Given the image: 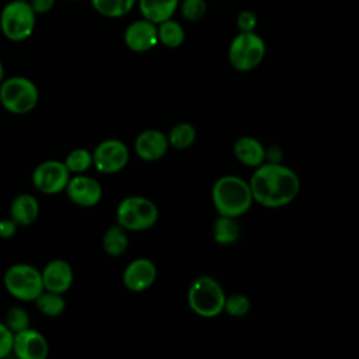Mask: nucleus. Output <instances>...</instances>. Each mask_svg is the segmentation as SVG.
Instances as JSON below:
<instances>
[{"label": "nucleus", "mask_w": 359, "mask_h": 359, "mask_svg": "<svg viewBox=\"0 0 359 359\" xmlns=\"http://www.w3.org/2000/svg\"><path fill=\"white\" fill-rule=\"evenodd\" d=\"M248 182L254 202L271 209L289 205L300 191L297 174L280 163L268 161L255 167Z\"/></svg>", "instance_id": "obj_1"}, {"label": "nucleus", "mask_w": 359, "mask_h": 359, "mask_svg": "<svg viewBox=\"0 0 359 359\" xmlns=\"http://www.w3.org/2000/svg\"><path fill=\"white\" fill-rule=\"evenodd\" d=\"M250 182L238 175H223L212 187V202L220 216L237 219L252 205Z\"/></svg>", "instance_id": "obj_2"}, {"label": "nucleus", "mask_w": 359, "mask_h": 359, "mask_svg": "<svg viewBox=\"0 0 359 359\" xmlns=\"http://www.w3.org/2000/svg\"><path fill=\"white\" fill-rule=\"evenodd\" d=\"M187 297L191 310L203 318L217 317L223 311L226 300L223 287L212 276H199L194 279Z\"/></svg>", "instance_id": "obj_3"}, {"label": "nucleus", "mask_w": 359, "mask_h": 359, "mask_svg": "<svg viewBox=\"0 0 359 359\" xmlns=\"http://www.w3.org/2000/svg\"><path fill=\"white\" fill-rule=\"evenodd\" d=\"M36 14L28 0H10L0 11L1 35L11 42L28 39L35 29Z\"/></svg>", "instance_id": "obj_4"}, {"label": "nucleus", "mask_w": 359, "mask_h": 359, "mask_svg": "<svg viewBox=\"0 0 359 359\" xmlns=\"http://www.w3.org/2000/svg\"><path fill=\"white\" fill-rule=\"evenodd\" d=\"M39 100L35 83L22 76H13L0 83V102L3 108L14 115L31 112Z\"/></svg>", "instance_id": "obj_5"}, {"label": "nucleus", "mask_w": 359, "mask_h": 359, "mask_svg": "<svg viewBox=\"0 0 359 359\" xmlns=\"http://www.w3.org/2000/svg\"><path fill=\"white\" fill-rule=\"evenodd\" d=\"M158 209L144 196L123 198L116 208V223L129 231H143L156 224Z\"/></svg>", "instance_id": "obj_6"}, {"label": "nucleus", "mask_w": 359, "mask_h": 359, "mask_svg": "<svg viewBox=\"0 0 359 359\" xmlns=\"http://www.w3.org/2000/svg\"><path fill=\"white\" fill-rule=\"evenodd\" d=\"M266 45L255 31L238 32L229 46V62L238 72L255 69L265 56Z\"/></svg>", "instance_id": "obj_7"}, {"label": "nucleus", "mask_w": 359, "mask_h": 359, "mask_svg": "<svg viewBox=\"0 0 359 359\" xmlns=\"http://www.w3.org/2000/svg\"><path fill=\"white\" fill-rule=\"evenodd\" d=\"M6 290L21 302H34L43 290L41 271L29 264H14L4 273Z\"/></svg>", "instance_id": "obj_8"}, {"label": "nucleus", "mask_w": 359, "mask_h": 359, "mask_svg": "<svg viewBox=\"0 0 359 359\" xmlns=\"http://www.w3.org/2000/svg\"><path fill=\"white\" fill-rule=\"evenodd\" d=\"M70 180V171L63 161L46 160L38 164L32 172L34 187L46 195H55L66 189Z\"/></svg>", "instance_id": "obj_9"}, {"label": "nucleus", "mask_w": 359, "mask_h": 359, "mask_svg": "<svg viewBox=\"0 0 359 359\" xmlns=\"http://www.w3.org/2000/svg\"><path fill=\"white\" fill-rule=\"evenodd\" d=\"M129 161L128 146L118 139H107L98 143L93 151V165L102 174H115Z\"/></svg>", "instance_id": "obj_10"}, {"label": "nucleus", "mask_w": 359, "mask_h": 359, "mask_svg": "<svg viewBox=\"0 0 359 359\" xmlns=\"http://www.w3.org/2000/svg\"><path fill=\"white\" fill-rule=\"evenodd\" d=\"M65 191L67 198L81 208L95 206L102 198L101 184L95 178L83 174H76L70 178Z\"/></svg>", "instance_id": "obj_11"}, {"label": "nucleus", "mask_w": 359, "mask_h": 359, "mask_svg": "<svg viewBox=\"0 0 359 359\" xmlns=\"http://www.w3.org/2000/svg\"><path fill=\"white\" fill-rule=\"evenodd\" d=\"M123 42L132 52L137 53L153 49L158 43L157 24L143 17L132 21L123 32Z\"/></svg>", "instance_id": "obj_12"}, {"label": "nucleus", "mask_w": 359, "mask_h": 359, "mask_svg": "<svg viewBox=\"0 0 359 359\" xmlns=\"http://www.w3.org/2000/svg\"><path fill=\"white\" fill-rule=\"evenodd\" d=\"M13 353L18 359H45L49 353V345L39 331L28 327L14 334Z\"/></svg>", "instance_id": "obj_13"}, {"label": "nucleus", "mask_w": 359, "mask_h": 359, "mask_svg": "<svg viewBox=\"0 0 359 359\" xmlns=\"http://www.w3.org/2000/svg\"><path fill=\"white\" fill-rule=\"evenodd\" d=\"M156 278V265L149 258H136L126 265L122 282L130 292H143L154 283Z\"/></svg>", "instance_id": "obj_14"}, {"label": "nucleus", "mask_w": 359, "mask_h": 359, "mask_svg": "<svg viewBox=\"0 0 359 359\" xmlns=\"http://www.w3.org/2000/svg\"><path fill=\"white\" fill-rule=\"evenodd\" d=\"M42 285L45 290L55 293H65L73 283V269L65 259L55 258L49 261L41 271Z\"/></svg>", "instance_id": "obj_15"}, {"label": "nucleus", "mask_w": 359, "mask_h": 359, "mask_svg": "<svg viewBox=\"0 0 359 359\" xmlns=\"http://www.w3.org/2000/svg\"><path fill=\"white\" fill-rule=\"evenodd\" d=\"M170 143L167 135L157 129H147L135 139V151L144 161H157L168 150Z\"/></svg>", "instance_id": "obj_16"}, {"label": "nucleus", "mask_w": 359, "mask_h": 359, "mask_svg": "<svg viewBox=\"0 0 359 359\" xmlns=\"http://www.w3.org/2000/svg\"><path fill=\"white\" fill-rule=\"evenodd\" d=\"M236 158L247 167H258L266 160V149L252 136H241L233 147Z\"/></svg>", "instance_id": "obj_17"}, {"label": "nucleus", "mask_w": 359, "mask_h": 359, "mask_svg": "<svg viewBox=\"0 0 359 359\" xmlns=\"http://www.w3.org/2000/svg\"><path fill=\"white\" fill-rule=\"evenodd\" d=\"M39 215V203L36 198L31 194L17 195L10 205V219H13L17 226L27 227L32 224Z\"/></svg>", "instance_id": "obj_18"}, {"label": "nucleus", "mask_w": 359, "mask_h": 359, "mask_svg": "<svg viewBox=\"0 0 359 359\" xmlns=\"http://www.w3.org/2000/svg\"><path fill=\"white\" fill-rule=\"evenodd\" d=\"M140 15L154 24H160L175 14L180 0H137Z\"/></svg>", "instance_id": "obj_19"}, {"label": "nucleus", "mask_w": 359, "mask_h": 359, "mask_svg": "<svg viewBox=\"0 0 359 359\" xmlns=\"http://www.w3.org/2000/svg\"><path fill=\"white\" fill-rule=\"evenodd\" d=\"M240 237V227L234 217L220 216L213 224V238L220 245L234 244Z\"/></svg>", "instance_id": "obj_20"}, {"label": "nucleus", "mask_w": 359, "mask_h": 359, "mask_svg": "<svg viewBox=\"0 0 359 359\" xmlns=\"http://www.w3.org/2000/svg\"><path fill=\"white\" fill-rule=\"evenodd\" d=\"M129 245L126 230L118 223L111 226L102 237V248L111 257L122 255Z\"/></svg>", "instance_id": "obj_21"}, {"label": "nucleus", "mask_w": 359, "mask_h": 359, "mask_svg": "<svg viewBox=\"0 0 359 359\" xmlns=\"http://www.w3.org/2000/svg\"><path fill=\"white\" fill-rule=\"evenodd\" d=\"M157 35L158 42L171 49L181 46L182 42L185 41V31L182 25L172 18H168L157 24Z\"/></svg>", "instance_id": "obj_22"}, {"label": "nucleus", "mask_w": 359, "mask_h": 359, "mask_svg": "<svg viewBox=\"0 0 359 359\" xmlns=\"http://www.w3.org/2000/svg\"><path fill=\"white\" fill-rule=\"evenodd\" d=\"M137 0H90L93 8L107 18H121L132 11Z\"/></svg>", "instance_id": "obj_23"}, {"label": "nucleus", "mask_w": 359, "mask_h": 359, "mask_svg": "<svg viewBox=\"0 0 359 359\" xmlns=\"http://www.w3.org/2000/svg\"><path fill=\"white\" fill-rule=\"evenodd\" d=\"M34 302L39 313L46 317H57L65 311V307H66L62 293H55L45 289Z\"/></svg>", "instance_id": "obj_24"}, {"label": "nucleus", "mask_w": 359, "mask_h": 359, "mask_svg": "<svg viewBox=\"0 0 359 359\" xmlns=\"http://www.w3.org/2000/svg\"><path fill=\"white\" fill-rule=\"evenodd\" d=\"M167 139H168V143L171 147L184 150V149H188L189 146H192V143L195 142L196 129L194 128V125H191L188 122H180L170 129Z\"/></svg>", "instance_id": "obj_25"}, {"label": "nucleus", "mask_w": 359, "mask_h": 359, "mask_svg": "<svg viewBox=\"0 0 359 359\" xmlns=\"http://www.w3.org/2000/svg\"><path fill=\"white\" fill-rule=\"evenodd\" d=\"M63 163L70 172L83 174L93 165V153L83 147L74 149L66 156Z\"/></svg>", "instance_id": "obj_26"}, {"label": "nucleus", "mask_w": 359, "mask_h": 359, "mask_svg": "<svg viewBox=\"0 0 359 359\" xmlns=\"http://www.w3.org/2000/svg\"><path fill=\"white\" fill-rule=\"evenodd\" d=\"M251 303L245 294L234 293L224 300L223 311H226L231 317H244L250 311Z\"/></svg>", "instance_id": "obj_27"}, {"label": "nucleus", "mask_w": 359, "mask_h": 359, "mask_svg": "<svg viewBox=\"0 0 359 359\" xmlns=\"http://www.w3.org/2000/svg\"><path fill=\"white\" fill-rule=\"evenodd\" d=\"M178 8L185 20L199 21L208 11V3L206 0H180Z\"/></svg>", "instance_id": "obj_28"}, {"label": "nucleus", "mask_w": 359, "mask_h": 359, "mask_svg": "<svg viewBox=\"0 0 359 359\" xmlns=\"http://www.w3.org/2000/svg\"><path fill=\"white\" fill-rule=\"evenodd\" d=\"M4 323L15 334V332L29 327V316L25 309L20 307V306H14L7 310Z\"/></svg>", "instance_id": "obj_29"}, {"label": "nucleus", "mask_w": 359, "mask_h": 359, "mask_svg": "<svg viewBox=\"0 0 359 359\" xmlns=\"http://www.w3.org/2000/svg\"><path fill=\"white\" fill-rule=\"evenodd\" d=\"M257 24H258L257 14L251 10H241L236 17V25L241 32L255 31Z\"/></svg>", "instance_id": "obj_30"}, {"label": "nucleus", "mask_w": 359, "mask_h": 359, "mask_svg": "<svg viewBox=\"0 0 359 359\" xmlns=\"http://www.w3.org/2000/svg\"><path fill=\"white\" fill-rule=\"evenodd\" d=\"M13 339L14 332L6 325V323H0V359L13 352Z\"/></svg>", "instance_id": "obj_31"}, {"label": "nucleus", "mask_w": 359, "mask_h": 359, "mask_svg": "<svg viewBox=\"0 0 359 359\" xmlns=\"http://www.w3.org/2000/svg\"><path fill=\"white\" fill-rule=\"evenodd\" d=\"M28 3L35 11V14L41 15V14L49 13L55 7L56 0H28Z\"/></svg>", "instance_id": "obj_32"}, {"label": "nucleus", "mask_w": 359, "mask_h": 359, "mask_svg": "<svg viewBox=\"0 0 359 359\" xmlns=\"http://www.w3.org/2000/svg\"><path fill=\"white\" fill-rule=\"evenodd\" d=\"M17 231V223L13 219L0 220V237L11 238Z\"/></svg>", "instance_id": "obj_33"}, {"label": "nucleus", "mask_w": 359, "mask_h": 359, "mask_svg": "<svg viewBox=\"0 0 359 359\" xmlns=\"http://www.w3.org/2000/svg\"><path fill=\"white\" fill-rule=\"evenodd\" d=\"M4 80V66H3V62L0 60V83Z\"/></svg>", "instance_id": "obj_34"}, {"label": "nucleus", "mask_w": 359, "mask_h": 359, "mask_svg": "<svg viewBox=\"0 0 359 359\" xmlns=\"http://www.w3.org/2000/svg\"><path fill=\"white\" fill-rule=\"evenodd\" d=\"M66 1H81V0H66Z\"/></svg>", "instance_id": "obj_35"}, {"label": "nucleus", "mask_w": 359, "mask_h": 359, "mask_svg": "<svg viewBox=\"0 0 359 359\" xmlns=\"http://www.w3.org/2000/svg\"><path fill=\"white\" fill-rule=\"evenodd\" d=\"M0 35H1V27H0Z\"/></svg>", "instance_id": "obj_36"}]
</instances>
